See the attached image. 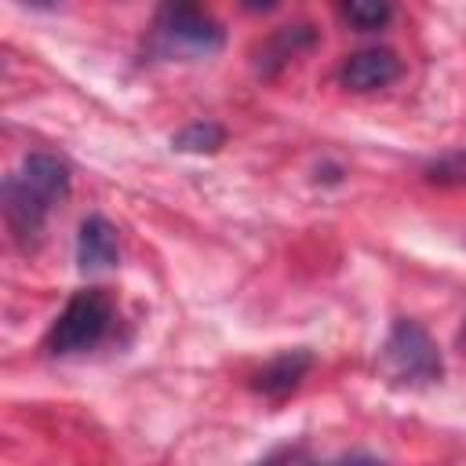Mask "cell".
Returning <instances> with one entry per match:
<instances>
[{
  "label": "cell",
  "instance_id": "6da1fadb",
  "mask_svg": "<svg viewBox=\"0 0 466 466\" xmlns=\"http://www.w3.org/2000/svg\"><path fill=\"white\" fill-rule=\"evenodd\" d=\"M69 193V167L51 153H29L4 182V215L18 248H36L51 208Z\"/></svg>",
  "mask_w": 466,
  "mask_h": 466
},
{
  "label": "cell",
  "instance_id": "7c38bea8",
  "mask_svg": "<svg viewBox=\"0 0 466 466\" xmlns=\"http://www.w3.org/2000/svg\"><path fill=\"white\" fill-rule=\"evenodd\" d=\"M36 4H47V0H36Z\"/></svg>",
  "mask_w": 466,
  "mask_h": 466
},
{
  "label": "cell",
  "instance_id": "277c9868",
  "mask_svg": "<svg viewBox=\"0 0 466 466\" xmlns=\"http://www.w3.org/2000/svg\"><path fill=\"white\" fill-rule=\"evenodd\" d=\"M382 368H386V375L393 382H404V386L437 382L441 371H444L433 339L415 320H397L390 328V335L382 342Z\"/></svg>",
  "mask_w": 466,
  "mask_h": 466
},
{
  "label": "cell",
  "instance_id": "9c48e42d",
  "mask_svg": "<svg viewBox=\"0 0 466 466\" xmlns=\"http://www.w3.org/2000/svg\"><path fill=\"white\" fill-rule=\"evenodd\" d=\"M222 142H226V131H222L218 124H211V120L186 124V127L171 138V146H175L178 153H215Z\"/></svg>",
  "mask_w": 466,
  "mask_h": 466
},
{
  "label": "cell",
  "instance_id": "4fadbf2b",
  "mask_svg": "<svg viewBox=\"0 0 466 466\" xmlns=\"http://www.w3.org/2000/svg\"><path fill=\"white\" fill-rule=\"evenodd\" d=\"M462 339H466V331H462Z\"/></svg>",
  "mask_w": 466,
  "mask_h": 466
},
{
  "label": "cell",
  "instance_id": "52a82bcc",
  "mask_svg": "<svg viewBox=\"0 0 466 466\" xmlns=\"http://www.w3.org/2000/svg\"><path fill=\"white\" fill-rule=\"evenodd\" d=\"M313 357L306 350H288L280 357H273L258 375H255V390L266 393V397H288L309 371Z\"/></svg>",
  "mask_w": 466,
  "mask_h": 466
},
{
  "label": "cell",
  "instance_id": "8fae6325",
  "mask_svg": "<svg viewBox=\"0 0 466 466\" xmlns=\"http://www.w3.org/2000/svg\"><path fill=\"white\" fill-rule=\"evenodd\" d=\"M240 4H244L248 11H269V7L277 4V0H240Z\"/></svg>",
  "mask_w": 466,
  "mask_h": 466
},
{
  "label": "cell",
  "instance_id": "30bf717a",
  "mask_svg": "<svg viewBox=\"0 0 466 466\" xmlns=\"http://www.w3.org/2000/svg\"><path fill=\"white\" fill-rule=\"evenodd\" d=\"M430 178L462 182V178H466V153H455V157H444L441 164H433V167H430Z\"/></svg>",
  "mask_w": 466,
  "mask_h": 466
},
{
  "label": "cell",
  "instance_id": "3957f363",
  "mask_svg": "<svg viewBox=\"0 0 466 466\" xmlns=\"http://www.w3.org/2000/svg\"><path fill=\"white\" fill-rule=\"evenodd\" d=\"M153 36L167 55L200 58L222 47V29L215 25V18L204 11L200 0H160Z\"/></svg>",
  "mask_w": 466,
  "mask_h": 466
},
{
  "label": "cell",
  "instance_id": "5b68a950",
  "mask_svg": "<svg viewBox=\"0 0 466 466\" xmlns=\"http://www.w3.org/2000/svg\"><path fill=\"white\" fill-rule=\"evenodd\" d=\"M397 76H400V62H397V55L386 51V47L357 51V55H350V58L342 62V69H339V80H342V87H350V91H379V87L393 84Z\"/></svg>",
  "mask_w": 466,
  "mask_h": 466
},
{
  "label": "cell",
  "instance_id": "7a4b0ae2",
  "mask_svg": "<svg viewBox=\"0 0 466 466\" xmlns=\"http://www.w3.org/2000/svg\"><path fill=\"white\" fill-rule=\"evenodd\" d=\"M113 324V299L102 288H84L76 291L66 309L55 317L51 331H47V353L55 357H69V353H84L91 346H98L109 335Z\"/></svg>",
  "mask_w": 466,
  "mask_h": 466
},
{
  "label": "cell",
  "instance_id": "8992f818",
  "mask_svg": "<svg viewBox=\"0 0 466 466\" xmlns=\"http://www.w3.org/2000/svg\"><path fill=\"white\" fill-rule=\"evenodd\" d=\"M76 262H80L84 273H98V269H109L116 262V229L102 215H91V218L80 222Z\"/></svg>",
  "mask_w": 466,
  "mask_h": 466
},
{
  "label": "cell",
  "instance_id": "ba28073f",
  "mask_svg": "<svg viewBox=\"0 0 466 466\" xmlns=\"http://www.w3.org/2000/svg\"><path fill=\"white\" fill-rule=\"evenodd\" d=\"M342 18L360 33L382 29L393 18V0H342Z\"/></svg>",
  "mask_w": 466,
  "mask_h": 466
}]
</instances>
